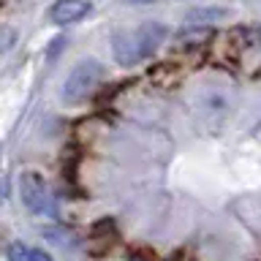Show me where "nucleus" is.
Returning <instances> with one entry per match:
<instances>
[{
	"mask_svg": "<svg viewBox=\"0 0 261 261\" xmlns=\"http://www.w3.org/2000/svg\"><path fill=\"white\" fill-rule=\"evenodd\" d=\"M33 261H55L49 253H44V250H36V256H33Z\"/></svg>",
	"mask_w": 261,
	"mask_h": 261,
	"instance_id": "nucleus-7",
	"label": "nucleus"
},
{
	"mask_svg": "<svg viewBox=\"0 0 261 261\" xmlns=\"http://www.w3.org/2000/svg\"><path fill=\"white\" fill-rule=\"evenodd\" d=\"M19 196H22V204L33 215H55L52 193H49L46 179L38 171H24L19 177Z\"/></svg>",
	"mask_w": 261,
	"mask_h": 261,
	"instance_id": "nucleus-3",
	"label": "nucleus"
},
{
	"mask_svg": "<svg viewBox=\"0 0 261 261\" xmlns=\"http://www.w3.org/2000/svg\"><path fill=\"white\" fill-rule=\"evenodd\" d=\"M130 3H150V0H130Z\"/></svg>",
	"mask_w": 261,
	"mask_h": 261,
	"instance_id": "nucleus-8",
	"label": "nucleus"
},
{
	"mask_svg": "<svg viewBox=\"0 0 261 261\" xmlns=\"http://www.w3.org/2000/svg\"><path fill=\"white\" fill-rule=\"evenodd\" d=\"M93 11V6L87 0H55L49 8V19L55 24H73Z\"/></svg>",
	"mask_w": 261,
	"mask_h": 261,
	"instance_id": "nucleus-4",
	"label": "nucleus"
},
{
	"mask_svg": "<svg viewBox=\"0 0 261 261\" xmlns=\"http://www.w3.org/2000/svg\"><path fill=\"white\" fill-rule=\"evenodd\" d=\"M106 79V68L98 60H82L73 65L68 79L63 82V101L65 103H82L98 90V85Z\"/></svg>",
	"mask_w": 261,
	"mask_h": 261,
	"instance_id": "nucleus-2",
	"label": "nucleus"
},
{
	"mask_svg": "<svg viewBox=\"0 0 261 261\" xmlns=\"http://www.w3.org/2000/svg\"><path fill=\"white\" fill-rule=\"evenodd\" d=\"M14 44H16V33L11 28H6V24H0V55L11 52Z\"/></svg>",
	"mask_w": 261,
	"mask_h": 261,
	"instance_id": "nucleus-6",
	"label": "nucleus"
},
{
	"mask_svg": "<svg viewBox=\"0 0 261 261\" xmlns=\"http://www.w3.org/2000/svg\"><path fill=\"white\" fill-rule=\"evenodd\" d=\"M33 256H36V250L30 245H22V242L8 245V261H33Z\"/></svg>",
	"mask_w": 261,
	"mask_h": 261,
	"instance_id": "nucleus-5",
	"label": "nucleus"
},
{
	"mask_svg": "<svg viewBox=\"0 0 261 261\" xmlns=\"http://www.w3.org/2000/svg\"><path fill=\"white\" fill-rule=\"evenodd\" d=\"M166 28L161 22H147V24H139L134 30H125V33H117L114 36V44H112V55L120 65H139L144 60L158 52V46L166 41Z\"/></svg>",
	"mask_w": 261,
	"mask_h": 261,
	"instance_id": "nucleus-1",
	"label": "nucleus"
}]
</instances>
